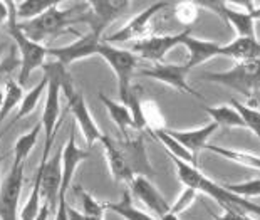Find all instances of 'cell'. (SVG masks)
<instances>
[{"mask_svg":"<svg viewBox=\"0 0 260 220\" xmlns=\"http://www.w3.org/2000/svg\"><path fill=\"white\" fill-rule=\"evenodd\" d=\"M39 177V192H41V200L52 210L57 208L59 202V190H60V151H57L52 158H47L46 162H41L37 168Z\"/></svg>","mask_w":260,"mask_h":220,"instance_id":"obj_14","label":"cell"},{"mask_svg":"<svg viewBox=\"0 0 260 220\" xmlns=\"http://www.w3.org/2000/svg\"><path fill=\"white\" fill-rule=\"evenodd\" d=\"M41 131H42V124H41V121H39V123L30 131H27L25 135H22V136H19L17 140H15L14 160H17V162H25L27 160V156H29V153L32 151V148L36 146Z\"/></svg>","mask_w":260,"mask_h":220,"instance_id":"obj_29","label":"cell"},{"mask_svg":"<svg viewBox=\"0 0 260 220\" xmlns=\"http://www.w3.org/2000/svg\"><path fill=\"white\" fill-rule=\"evenodd\" d=\"M98 98L103 101L104 106H106L109 118H111L113 123L118 126L124 138H126V136H129V131L135 130V121H133V116H131L128 106L123 104V103L113 101L111 98H108L106 95H104V92H99Z\"/></svg>","mask_w":260,"mask_h":220,"instance_id":"obj_24","label":"cell"},{"mask_svg":"<svg viewBox=\"0 0 260 220\" xmlns=\"http://www.w3.org/2000/svg\"><path fill=\"white\" fill-rule=\"evenodd\" d=\"M9 4V20H7V32L12 37L17 51L20 54V74H19V84L24 87L29 76L34 73L36 69L42 68L46 64L47 57V47H44L42 44H37L30 41L24 32L19 29L17 17H15V7L14 2Z\"/></svg>","mask_w":260,"mask_h":220,"instance_id":"obj_4","label":"cell"},{"mask_svg":"<svg viewBox=\"0 0 260 220\" xmlns=\"http://www.w3.org/2000/svg\"><path fill=\"white\" fill-rule=\"evenodd\" d=\"M128 185H129L128 192L131 194L133 199L140 200L143 205L149 208L158 218L170 212V203L163 197L161 192L151 183L149 178L141 177V175H135Z\"/></svg>","mask_w":260,"mask_h":220,"instance_id":"obj_17","label":"cell"},{"mask_svg":"<svg viewBox=\"0 0 260 220\" xmlns=\"http://www.w3.org/2000/svg\"><path fill=\"white\" fill-rule=\"evenodd\" d=\"M46 89H47V78H46V76H42V79L39 81L37 84L32 87L29 92H27V95H24V98H22V103H20L17 116H15V121H19V119L29 116V114L34 113V109L37 108V104H39V100H41L42 92ZM15 121H14V123H15Z\"/></svg>","mask_w":260,"mask_h":220,"instance_id":"obj_30","label":"cell"},{"mask_svg":"<svg viewBox=\"0 0 260 220\" xmlns=\"http://www.w3.org/2000/svg\"><path fill=\"white\" fill-rule=\"evenodd\" d=\"M217 130H218V126L215 123H208V124L202 126V128L185 130V131L165 128V131H167L171 138H173L176 143H180V145L183 146L186 151H190L193 156H197L198 151L205 150V146L208 145L210 136H212Z\"/></svg>","mask_w":260,"mask_h":220,"instance_id":"obj_20","label":"cell"},{"mask_svg":"<svg viewBox=\"0 0 260 220\" xmlns=\"http://www.w3.org/2000/svg\"><path fill=\"white\" fill-rule=\"evenodd\" d=\"M4 51H5V49H4V46H2V44H0V60H2V56H4Z\"/></svg>","mask_w":260,"mask_h":220,"instance_id":"obj_46","label":"cell"},{"mask_svg":"<svg viewBox=\"0 0 260 220\" xmlns=\"http://www.w3.org/2000/svg\"><path fill=\"white\" fill-rule=\"evenodd\" d=\"M175 12H176V19H178V22H181V24H185V25H190L197 20L198 5L195 2H181L176 5Z\"/></svg>","mask_w":260,"mask_h":220,"instance_id":"obj_37","label":"cell"},{"mask_svg":"<svg viewBox=\"0 0 260 220\" xmlns=\"http://www.w3.org/2000/svg\"><path fill=\"white\" fill-rule=\"evenodd\" d=\"M2 162H4V158L0 156V170H2ZM0 186H2V181H0Z\"/></svg>","mask_w":260,"mask_h":220,"instance_id":"obj_48","label":"cell"},{"mask_svg":"<svg viewBox=\"0 0 260 220\" xmlns=\"http://www.w3.org/2000/svg\"><path fill=\"white\" fill-rule=\"evenodd\" d=\"M210 215L213 217V220H240L239 218L240 213H234V212H225L223 215H217V213L210 212Z\"/></svg>","mask_w":260,"mask_h":220,"instance_id":"obj_42","label":"cell"},{"mask_svg":"<svg viewBox=\"0 0 260 220\" xmlns=\"http://www.w3.org/2000/svg\"><path fill=\"white\" fill-rule=\"evenodd\" d=\"M103 207L106 212H113L123 220H156L151 213H148L135 205V200L128 190L123 192L118 202H103Z\"/></svg>","mask_w":260,"mask_h":220,"instance_id":"obj_23","label":"cell"},{"mask_svg":"<svg viewBox=\"0 0 260 220\" xmlns=\"http://www.w3.org/2000/svg\"><path fill=\"white\" fill-rule=\"evenodd\" d=\"M207 151H212L215 155L226 158L230 162H235L242 165V167H247V168H252V170H258L260 168V160H258V155L255 153H247V151H239V150H232V148H225V146H217V145H208L205 146Z\"/></svg>","mask_w":260,"mask_h":220,"instance_id":"obj_25","label":"cell"},{"mask_svg":"<svg viewBox=\"0 0 260 220\" xmlns=\"http://www.w3.org/2000/svg\"><path fill=\"white\" fill-rule=\"evenodd\" d=\"M159 220H180V217L178 215H173L171 212H168V213H165L163 217H159Z\"/></svg>","mask_w":260,"mask_h":220,"instance_id":"obj_43","label":"cell"},{"mask_svg":"<svg viewBox=\"0 0 260 220\" xmlns=\"http://www.w3.org/2000/svg\"><path fill=\"white\" fill-rule=\"evenodd\" d=\"M99 141H101V145L104 148V156H106L109 173H111L114 181H118V183H129L135 175H133L129 165L126 162L123 151H121V148L118 145V141H114L111 136H108V135H103V138Z\"/></svg>","mask_w":260,"mask_h":220,"instance_id":"obj_18","label":"cell"},{"mask_svg":"<svg viewBox=\"0 0 260 220\" xmlns=\"http://www.w3.org/2000/svg\"><path fill=\"white\" fill-rule=\"evenodd\" d=\"M86 14H87V2L74 4L71 9H59V5H56V7H51L36 19L25 22L17 20V24L19 29L30 41L42 44V41L54 39V37L64 34V32L73 30V25L81 24V22L86 20ZM73 34L81 36L76 30H73Z\"/></svg>","mask_w":260,"mask_h":220,"instance_id":"obj_2","label":"cell"},{"mask_svg":"<svg viewBox=\"0 0 260 220\" xmlns=\"http://www.w3.org/2000/svg\"><path fill=\"white\" fill-rule=\"evenodd\" d=\"M202 7H207L210 12L217 14L225 22L234 27L239 37H248V39H257L255 36V20L260 17L258 9H248V10H237L232 9L229 2H202L197 4Z\"/></svg>","mask_w":260,"mask_h":220,"instance_id":"obj_10","label":"cell"},{"mask_svg":"<svg viewBox=\"0 0 260 220\" xmlns=\"http://www.w3.org/2000/svg\"><path fill=\"white\" fill-rule=\"evenodd\" d=\"M191 34V29L186 27L180 34H165V36H148L145 39L131 42L129 51L138 59H146L151 62H163L165 56L183 44L186 36Z\"/></svg>","mask_w":260,"mask_h":220,"instance_id":"obj_8","label":"cell"},{"mask_svg":"<svg viewBox=\"0 0 260 220\" xmlns=\"http://www.w3.org/2000/svg\"><path fill=\"white\" fill-rule=\"evenodd\" d=\"M153 135L156 136V138L163 143L165 148H168L170 150V155L178 158V160L185 162L188 165H193V167H198V162H197V156H193L190 151H186L183 146L180 145V143H176L171 136L167 133L165 130H158V131H153Z\"/></svg>","mask_w":260,"mask_h":220,"instance_id":"obj_32","label":"cell"},{"mask_svg":"<svg viewBox=\"0 0 260 220\" xmlns=\"http://www.w3.org/2000/svg\"><path fill=\"white\" fill-rule=\"evenodd\" d=\"M203 111L208 113L212 123L217 124L218 128H245L239 113L230 104L229 106H205Z\"/></svg>","mask_w":260,"mask_h":220,"instance_id":"obj_26","label":"cell"},{"mask_svg":"<svg viewBox=\"0 0 260 220\" xmlns=\"http://www.w3.org/2000/svg\"><path fill=\"white\" fill-rule=\"evenodd\" d=\"M141 111H143V119H145V126L151 131L165 130L163 126V116L159 111L158 104L151 100H143L141 103Z\"/></svg>","mask_w":260,"mask_h":220,"instance_id":"obj_34","label":"cell"},{"mask_svg":"<svg viewBox=\"0 0 260 220\" xmlns=\"http://www.w3.org/2000/svg\"><path fill=\"white\" fill-rule=\"evenodd\" d=\"M91 153L86 150H81L76 143V133L74 130L69 133V138L66 141V145L60 151V190H59V199L60 197H66L68 192L73 185V178L76 175V170L81 163H84L89 160Z\"/></svg>","mask_w":260,"mask_h":220,"instance_id":"obj_16","label":"cell"},{"mask_svg":"<svg viewBox=\"0 0 260 220\" xmlns=\"http://www.w3.org/2000/svg\"><path fill=\"white\" fill-rule=\"evenodd\" d=\"M197 195H198L197 190L190 188V186H185L183 192H181V195H180V199L176 200L173 205H170V212L173 213V215H180L181 212H185L186 208L195 202Z\"/></svg>","mask_w":260,"mask_h":220,"instance_id":"obj_38","label":"cell"},{"mask_svg":"<svg viewBox=\"0 0 260 220\" xmlns=\"http://www.w3.org/2000/svg\"><path fill=\"white\" fill-rule=\"evenodd\" d=\"M68 218H69V220H104V218H94V217H87V215H84V213H82V212L76 210V208L69 207V205H68Z\"/></svg>","mask_w":260,"mask_h":220,"instance_id":"obj_40","label":"cell"},{"mask_svg":"<svg viewBox=\"0 0 260 220\" xmlns=\"http://www.w3.org/2000/svg\"><path fill=\"white\" fill-rule=\"evenodd\" d=\"M101 41H103L101 36L94 34V32L89 30L87 34L79 36V39L73 44H69V46L47 49V56L54 57L56 62L64 66V68H68V66L76 62V60L98 56V47H99V44H101Z\"/></svg>","mask_w":260,"mask_h":220,"instance_id":"obj_15","label":"cell"},{"mask_svg":"<svg viewBox=\"0 0 260 220\" xmlns=\"http://www.w3.org/2000/svg\"><path fill=\"white\" fill-rule=\"evenodd\" d=\"M181 46H183L188 52V59L183 64L188 71L195 69L198 66H202L203 62H207V60L220 56V44L218 42L198 39V37H195L193 34L186 36V39L183 41Z\"/></svg>","mask_w":260,"mask_h":220,"instance_id":"obj_21","label":"cell"},{"mask_svg":"<svg viewBox=\"0 0 260 220\" xmlns=\"http://www.w3.org/2000/svg\"><path fill=\"white\" fill-rule=\"evenodd\" d=\"M7 20H9V4L0 2V27L7 24Z\"/></svg>","mask_w":260,"mask_h":220,"instance_id":"obj_41","label":"cell"},{"mask_svg":"<svg viewBox=\"0 0 260 220\" xmlns=\"http://www.w3.org/2000/svg\"><path fill=\"white\" fill-rule=\"evenodd\" d=\"M60 92L66 96L68 100V111L73 113V116L76 119L77 126L82 131V136L87 143V146H92L94 143L103 138V131L99 130V126L94 121L92 114L87 108L84 96L81 92H77L74 89V79L73 76H69V79L66 78V81H60Z\"/></svg>","mask_w":260,"mask_h":220,"instance_id":"obj_7","label":"cell"},{"mask_svg":"<svg viewBox=\"0 0 260 220\" xmlns=\"http://www.w3.org/2000/svg\"><path fill=\"white\" fill-rule=\"evenodd\" d=\"M25 162L14 160L7 178L0 186V220H19V203L24 188Z\"/></svg>","mask_w":260,"mask_h":220,"instance_id":"obj_9","label":"cell"},{"mask_svg":"<svg viewBox=\"0 0 260 220\" xmlns=\"http://www.w3.org/2000/svg\"><path fill=\"white\" fill-rule=\"evenodd\" d=\"M64 69V66L59 62H46L42 66L44 76L47 78V96H46V106H44L42 113V130L46 133V146H44L42 160L46 162L51 153L54 138H56L59 124L62 123V118H59L60 114V71Z\"/></svg>","mask_w":260,"mask_h":220,"instance_id":"obj_3","label":"cell"},{"mask_svg":"<svg viewBox=\"0 0 260 220\" xmlns=\"http://www.w3.org/2000/svg\"><path fill=\"white\" fill-rule=\"evenodd\" d=\"M171 162H173V165H175L176 175H178L181 183H183L185 186H190V188H193V190H197L198 194L202 192V194L212 197V199L217 202L225 212L253 213V215H258L260 207L255 202L240 199V197H235L234 194L226 192L223 188V185L215 183L212 178H208L207 175L202 173L198 167L188 165V163L181 162L175 156H171Z\"/></svg>","mask_w":260,"mask_h":220,"instance_id":"obj_1","label":"cell"},{"mask_svg":"<svg viewBox=\"0 0 260 220\" xmlns=\"http://www.w3.org/2000/svg\"><path fill=\"white\" fill-rule=\"evenodd\" d=\"M56 5H59L57 0H24V2H19V4L14 2L15 17L20 22L32 20L39 17V15H42L51 7H56Z\"/></svg>","mask_w":260,"mask_h":220,"instance_id":"obj_27","label":"cell"},{"mask_svg":"<svg viewBox=\"0 0 260 220\" xmlns=\"http://www.w3.org/2000/svg\"><path fill=\"white\" fill-rule=\"evenodd\" d=\"M239 218H240V220H255V218H252L250 215H248V213H240Z\"/></svg>","mask_w":260,"mask_h":220,"instance_id":"obj_44","label":"cell"},{"mask_svg":"<svg viewBox=\"0 0 260 220\" xmlns=\"http://www.w3.org/2000/svg\"><path fill=\"white\" fill-rule=\"evenodd\" d=\"M168 7H171V2H156V4L149 5V7L146 10H143L140 15L133 17L123 29H119L118 32H114L111 36L103 37V41L113 46L114 42H129V41L135 42V41L145 39V37L149 36L151 20Z\"/></svg>","mask_w":260,"mask_h":220,"instance_id":"obj_11","label":"cell"},{"mask_svg":"<svg viewBox=\"0 0 260 220\" xmlns=\"http://www.w3.org/2000/svg\"><path fill=\"white\" fill-rule=\"evenodd\" d=\"M230 106L239 113V116L243 121V124H245V128L250 130L255 136H258V119H260L258 109L248 106V104L245 106V104H242L239 100H235V98L230 100Z\"/></svg>","mask_w":260,"mask_h":220,"instance_id":"obj_33","label":"cell"},{"mask_svg":"<svg viewBox=\"0 0 260 220\" xmlns=\"http://www.w3.org/2000/svg\"><path fill=\"white\" fill-rule=\"evenodd\" d=\"M10 126H12V124H10ZM10 126H9V128H10ZM9 128H5V130H2V131H0V140H2V136L5 135V131H7Z\"/></svg>","mask_w":260,"mask_h":220,"instance_id":"obj_47","label":"cell"},{"mask_svg":"<svg viewBox=\"0 0 260 220\" xmlns=\"http://www.w3.org/2000/svg\"><path fill=\"white\" fill-rule=\"evenodd\" d=\"M223 188L230 194H234L235 197H240V199H245V200H250V199H257L258 197V192H260V178H253V180H248V181H242V183H234V185H229V183H222Z\"/></svg>","mask_w":260,"mask_h":220,"instance_id":"obj_35","label":"cell"},{"mask_svg":"<svg viewBox=\"0 0 260 220\" xmlns=\"http://www.w3.org/2000/svg\"><path fill=\"white\" fill-rule=\"evenodd\" d=\"M39 208H41V192H39V177L36 173L34 177V185L30 188L29 199H27L24 208L19 213V220H34Z\"/></svg>","mask_w":260,"mask_h":220,"instance_id":"obj_36","label":"cell"},{"mask_svg":"<svg viewBox=\"0 0 260 220\" xmlns=\"http://www.w3.org/2000/svg\"><path fill=\"white\" fill-rule=\"evenodd\" d=\"M188 71L183 64H171V62H154L149 68H143L140 71L141 76H146L149 79H154L158 82H163L170 87H173L175 91L180 92H186L190 96H195L198 100H203V96L200 92H197L195 89H191L190 84L186 81Z\"/></svg>","mask_w":260,"mask_h":220,"instance_id":"obj_12","label":"cell"},{"mask_svg":"<svg viewBox=\"0 0 260 220\" xmlns=\"http://www.w3.org/2000/svg\"><path fill=\"white\" fill-rule=\"evenodd\" d=\"M2 101H4V89H2V84H0V109H2Z\"/></svg>","mask_w":260,"mask_h":220,"instance_id":"obj_45","label":"cell"},{"mask_svg":"<svg viewBox=\"0 0 260 220\" xmlns=\"http://www.w3.org/2000/svg\"><path fill=\"white\" fill-rule=\"evenodd\" d=\"M98 56H101L109 64V68L113 69L116 81H118L119 100L124 104L126 98H128L129 87H131V78H133V74H135L138 64H140V59H138L129 49L116 47V46H111V44H106L104 41H101V44H99Z\"/></svg>","mask_w":260,"mask_h":220,"instance_id":"obj_6","label":"cell"},{"mask_svg":"<svg viewBox=\"0 0 260 220\" xmlns=\"http://www.w3.org/2000/svg\"><path fill=\"white\" fill-rule=\"evenodd\" d=\"M73 192L81 202L82 213H84V215L94 217V218H104V213H106V210H104V207H103V202L94 199L89 192H86L79 183L73 185Z\"/></svg>","mask_w":260,"mask_h":220,"instance_id":"obj_31","label":"cell"},{"mask_svg":"<svg viewBox=\"0 0 260 220\" xmlns=\"http://www.w3.org/2000/svg\"><path fill=\"white\" fill-rule=\"evenodd\" d=\"M203 81L215 82L235 89L245 96L250 103H257L258 92V60H248V62H237L234 68L222 73H205Z\"/></svg>","mask_w":260,"mask_h":220,"instance_id":"obj_5","label":"cell"},{"mask_svg":"<svg viewBox=\"0 0 260 220\" xmlns=\"http://www.w3.org/2000/svg\"><path fill=\"white\" fill-rule=\"evenodd\" d=\"M5 89H4V101H2V109H0V123L14 111L15 108L22 103L24 98V87H22L14 78H9L5 81Z\"/></svg>","mask_w":260,"mask_h":220,"instance_id":"obj_28","label":"cell"},{"mask_svg":"<svg viewBox=\"0 0 260 220\" xmlns=\"http://www.w3.org/2000/svg\"><path fill=\"white\" fill-rule=\"evenodd\" d=\"M54 220H69L68 218V200L66 197H60L57 202V208H56V218Z\"/></svg>","mask_w":260,"mask_h":220,"instance_id":"obj_39","label":"cell"},{"mask_svg":"<svg viewBox=\"0 0 260 220\" xmlns=\"http://www.w3.org/2000/svg\"><path fill=\"white\" fill-rule=\"evenodd\" d=\"M220 56L230 57L237 62H248V60H258L260 46L257 39L248 37H237L232 42L220 46Z\"/></svg>","mask_w":260,"mask_h":220,"instance_id":"obj_22","label":"cell"},{"mask_svg":"<svg viewBox=\"0 0 260 220\" xmlns=\"http://www.w3.org/2000/svg\"><path fill=\"white\" fill-rule=\"evenodd\" d=\"M118 145L121 148V151H123L126 162L129 165L133 175H141V177H146V178L154 175L153 167L148 162L145 145H143L141 138L126 136L123 141H118Z\"/></svg>","mask_w":260,"mask_h":220,"instance_id":"obj_19","label":"cell"},{"mask_svg":"<svg viewBox=\"0 0 260 220\" xmlns=\"http://www.w3.org/2000/svg\"><path fill=\"white\" fill-rule=\"evenodd\" d=\"M129 7V0H92L87 2L86 22H89L91 32L103 37L104 29L119 19Z\"/></svg>","mask_w":260,"mask_h":220,"instance_id":"obj_13","label":"cell"}]
</instances>
